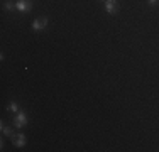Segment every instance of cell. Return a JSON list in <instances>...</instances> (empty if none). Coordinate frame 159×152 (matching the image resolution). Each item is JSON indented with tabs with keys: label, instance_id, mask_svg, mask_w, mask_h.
<instances>
[{
	"label": "cell",
	"instance_id": "obj_1",
	"mask_svg": "<svg viewBox=\"0 0 159 152\" xmlns=\"http://www.w3.org/2000/svg\"><path fill=\"white\" fill-rule=\"evenodd\" d=\"M32 9V0H17L16 2V10L20 14H25Z\"/></svg>",
	"mask_w": 159,
	"mask_h": 152
},
{
	"label": "cell",
	"instance_id": "obj_2",
	"mask_svg": "<svg viewBox=\"0 0 159 152\" xmlns=\"http://www.w3.org/2000/svg\"><path fill=\"white\" fill-rule=\"evenodd\" d=\"M12 122H14V127H16V128H22V127L27 125V115H25L24 112H19Z\"/></svg>",
	"mask_w": 159,
	"mask_h": 152
},
{
	"label": "cell",
	"instance_id": "obj_3",
	"mask_svg": "<svg viewBox=\"0 0 159 152\" xmlns=\"http://www.w3.org/2000/svg\"><path fill=\"white\" fill-rule=\"evenodd\" d=\"M46 27H48V17L36 19V20L32 22V30H36V32H41V30H44Z\"/></svg>",
	"mask_w": 159,
	"mask_h": 152
},
{
	"label": "cell",
	"instance_id": "obj_4",
	"mask_svg": "<svg viewBox=\"0 0 159 152\" xmlns=\"http://www.w3.org/2000/svg\"><path fill=\"white\" fill-rule=\"evenodd\" d=\"M105 10H107V14L113 15L119 10V2L117 0H105Z\"/></svg>",
	"mask_w": 159,
	"mask_h": 152
},
{
	"label": "cell",
	"instance_id": "obj_5",
	"mask_svg": "<svg viewBox=\"0 0 159 152\" xmlns=\"http://www.w3.org/2000/svg\"><path fill=\"white\" fill-rule=\"evenodd\" d=\"M12 144L16 147H24L25 144H27V139H25L24 134H16V135L12 137Z\"/></svg>",
	"mask_w": 159,
	"mask_h": 152
},
{
	"label": "cell",
	"instance_id": "obj_6",
	"mask_svg": "<svg viewBox=\"0 0 159 152\" xmlns=\"http://www.w3.org/2000/svg\"><path fill=\"white\" fill-rule=\"evenodd\" d=\"M0 127H2V134L5 137H14V135H16V134H14V130H12V127H7L5 123H2Z\"/></svg>",
	"mask_w": 159,
	"mask_h": 152
},
{
	"label": "cell",
	"instance_id": "obj_7",
	"mask_svg": "<svg viewBox=\"0 0 159 152\" xmlns=\"http://www.w3.org/2000/svg\"><path fill=\"white\" fill-rule=\"evenodd\" d=\"M7 110H9V112H12V113H19V105H17V101H10L9 106H7Z\"/></svg>",
	"mask_w": 159,
	"mask_h": 152
},
{
	"label": "cell",
	"instance_id": "obj_8",
	"mask_svg": "<svg viewBox=\"0 0 159 152\" xmlns=\"http://www.w3.org/2000/svg\"><path fill=\"white\" fill-rule=\"evenodd\" d=\"M5 9L7 10H14V9H16V5H14L12 2H5Z\"/></svg>",
	"mask_w": 159,
	"mask_h": 152
},
{
	"label": "cell",
	"instance_id": "obj_9",
	"mask_svg": "<svg viewBox=\"0 0 159 152\" xmlns=\"http://www.w3.org/2000/svg\"><path fill=\"white\" fill-rule=\"evenodd\" d=\"M147 3H149V5H156L157 0H147Z\"/></svg>",
	"mask_w": 159,
	"mask_h": 152
},
{
	"label": "cell",
	"instance_id": "obj_10",
	"mask_svg": "<svg viewBox=\"0 0 159 152\" xmlns=\"http://www.w3.org/2000/svg\"><path fill=\"white\" fill-rule=\"evenodd\" d=\"M103 2H105V0H103Z\"/></svg>",
	"mask_w": 159,
	"mask_h": 152
}]
</instances>
